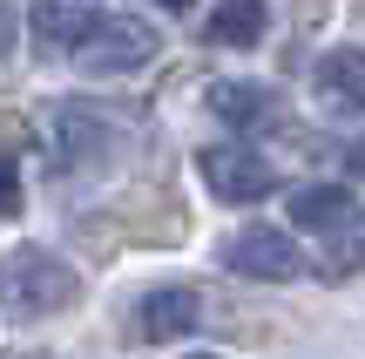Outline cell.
I'll return each instance as SVG.
<instances>
[{
    "instance_id": "cell-6",
    "label": "cell",
    "mask_w": 365,
    "mask_h": 359,
    "mask_svg": "<svg viewBox=\"0 0 365 359\" xmlns=\"http://www.w3.org/2000/svg\"><path fill=\"white\" fill-rule=\"evenodd\" d=\"M196 319H203V298L190 292V285H156V292L143 298V312H135V325H143L149 346H170V339H190Z\"/></svg>"
},
{
    "instance_id": "cell-1",
    "label": "cell",
    "mask_w": 365,
    "mask_h": 359,
    "mask_svg": "<svg viewBox=\"0 0 365 359\" xmlns=\"http://www.w3.org/2000/svg\"><path fill=\"white\" fill-rule=\"evenodd\" d=\"M75 298H81V278L54 251H41V244H14V251L0 258V312H7L14 325L54 319V312H68Z\"/></svg>"
},
{
    "instance_id": "cell-15",
    "label": "cell",
    "mask_w": 365,
    "mask_h": 359,
    "mask_svg": "<svg viewBox=\"0 0 365 359\" xmlns=\"http://www.w3.org/2000/svg\"><path fill=\"white\" fill-rule=\"evenodd\" d=\"M345 170H352V176H365V143L352 149V156H345Z\"/></svg>"
},
{
    "instance_id": "cell-14",
    "label": "cell",
    "mask_w": 365,
    "mask_h": 359,
    "mask_svg": "<svg viewBox=\"0 0 365 359\" xmlns=\"http://www.w3.org/2000/svg\"><path fill=\"white\" fill-rule=\"evenodd\" d=\"M14 34H21V21H14V7H0V61H7V48H14Z\"/></svg>"
},
{
    "instance_id": "cell-4",
    "label": "cell",
    "mask_w": 365,
    "mask_h": 359,
    "mask_svg": "<svg viewBox=\"0 0 365 359\" xmlns=\"http://www.w3.org/2000/svg\"><path fill=\"white\" fill-rule=\"evenodd\" d=\"M149 54H156V27L129 21V14H95L88 41H81L75 61L88 68V75H129V68H143Z\"/></svg>"
},
{
    "instance_id": "cell-10",
    "label": "cell",
    "mask_w": 365,
    "mask_h": 359,
    "mask_svg": "<svg viewBox=\"0 0 365 359\" xmlns=\"http://www.w3.org/2000/svg\"><path fill=\"white\" fill-rule=\"evenodd\" d=\"M352 211H359V197L345 183H304V190H291V224H298V231H339Z\"/></svg>"
},
{
    "instance_id": "cell-2",
    "label": "cell",
    "mask_w": 365,
    "mask_h": 359,
    "mask_svg": "<svg viewBox=\"0 0 365 359\" xmlns=\"http://www.w3.org/2000/svg\"><path fill=\"white\" fill-rule=\"evenodd\" d=\"M196 176L210 183V197H217V203H264L277 190L271 156H257L250 143H210L203 156H196Z\"/></svg>"
},
{
    "instance_id": "cell-5",
    "label": "cell",
    "mask_w": 365,
    "mask_h": 359,
    "mask_svg": "<svg viewBox=\"0 0 365 359\" xmlns=\"http://www.w3.org/2000/svg\"><path fill=\"white\" fill-rule=\"evenodd\" d=\"M312 89L331 116H365V48H331L318 54L312 68Z\"/></svg>"
},
{
    "instance_id": "cell-9",
    "label": "cell",
    "mask_w": 365,
    "mask_h": 359,
    "mask_svg": "<svg viewBox=\"0 0 365 359\" xmlns=\"http://www.w3.org/2000/svg\"><path fill=\"white\" fill-rule=\"evenodd\" d=\"M264 27H271V7L264 0H217V14L203 21L210 48H257Z\"/></svg>"
},
{
    "instance_id": "cell-16",
    "label": "cell",
    "mask_w": 365,
    "mask_h": 359,
    "mask_svg": "<svg viewBox=\"0 0 365 359\" xmlns=\"http://www.w3.org/2000/svg\"><path fill=\"white\" fill-rule=\"evenodd\" d=\"M156 7H176V14H182V7H196V0H156Z\"/></svg>"
},
{
    "instance_id": "cell-13",
    "label": "cell",
    "mask_w": 365,
    "mask_h": 359,
    "mask_svg": "<svg viewBox=\"0 0 365 359\" xmlns=\"http://www.w3.org/2000/svg\"><path fill=\"white\" fill-rule=\"evenodd\" d=\"M0 211H21V170L0 156Z\"/></svg>"
},
{
    "instance_id": "cell-8",
    "label": "cell",
    "mask_w": 365,
    "mask_h": 359,
    "mask_svg": "<svg viewBox=\"0 0 365 359\" xmlns=\"http://www.w3.org/2000/svg\"><path fill=\"white\" fill-rule=\"evenodd\" d=\"M210 116L250 136V129H271L277 122V95L257 89V81H217V89H210Z\"/></svg>"
},
{
    "instance_id": "cell-11",
    "label": "cell",
    "mask_w": 365,
    "mask_h": 359,
    "mask_svg": "<svg viewBox=\"0 0 365 359\" xmlns=\"http://www.w3.org/2000/svg\"><path fill=\"white\" fill-rule=\"evenodd\" d=\"M115 136H122V116H108V108H61L54 116V143L75 163H88V143H115Z\"/></svg>"
},
{
    "instance_id": "cell-3",
    "label": "cell",
    "mask_w": 365,
    "mask_h": 359,
    "mask_svg": "<svg viewBox=\"0 0 365 359\" xmlns=\"http://www.w3.org/2000/svg\"><path fill=\"white\" fill-rule=\"evenodd\" d=\"M223 265L237 271V278H264V285H291V278H304V251H298V238L291 231H271V224H257V231H237L230 244H223Z\"/></svg>"
},
{
    "instance_id": "cell-17",
    "label": "cell",
    "mask_w": 365,
    "mask_h": 359,
    "mask_svg": "<svg viewBox=\"0 0 365 359\" xmlns=\"http://www.w3.org/2000/svg\"><path fill=\"white\" fill-rule=\"evenodd\" d=\"M190 359H210V353H190Z\"/></svg>"
},
{
    "instance_id": "cell-12",
    "label": "cell",
    "mask_w": 365,
    "mask_h": 359,
    "mask_svg": "<svg viewBox=\"0 0 365 359\" xmlns=\"http://www.w3.org/2000/svg\"><path fill=\"white\" fill-rule=\"evenodd\" d=\"M325 271H331V278L365 271V211H352L339 231H325Z\"/></svg>"
},
{
    "instance_id": "cell-7",
    "label": "cell",
    "mask_w": 365,
    "mask_h": 359,
    "mask_svg": "<svg viewBox=\"0 0 365 359\" xmlns=\"http://www.w3.org/2000/svg\"><path fill=\"white\" fill-rule=\"evenodd\" d=\"M95 14L102 7H81V0H34V7H27V27H34L41 48H54V54L75 61L81 41H88V27H95Z\"/></svg>"
}]
</instances>
